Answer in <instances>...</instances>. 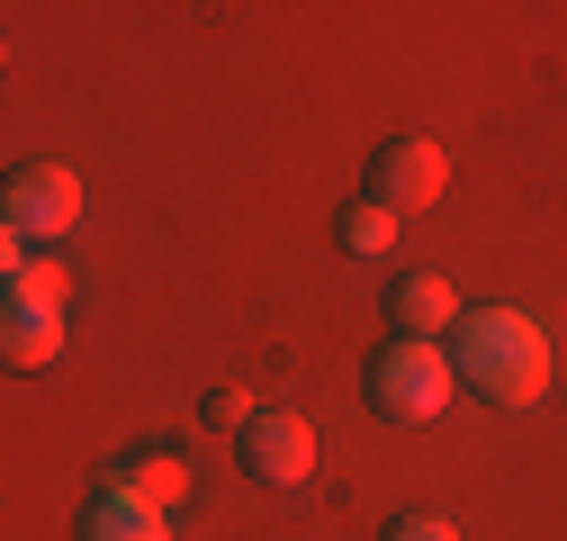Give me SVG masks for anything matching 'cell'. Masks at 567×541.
<instances>
[{"instance_id":"obj_1","label":"cell","mask_w":567,"mask_h":541,"mask_svg":"<svg viewBox=\"0 0 567 541\" xmlns=\"http://www.w3.org/2000/svg\"><path fill=\"white\" fill-rule=\"evenodd\" d=\"M451 370L486 406H532L549 388V334L523 307H468L460 334H451Z\"/></svg>"},{"instance_id":"obj_2","label":"cell","mask_w":567,"mask_h":541,"mask_svg":"<svg viewBox=\"0 0 567 541\" xmlns=\"http://www.w3.org/2000/svg\"><path fill=\"white\" fill-rule=\"evenodd\" d=\"M370 406L388 425H433L442 406L460 397V370H451V344H423V334H388L370 353Z\"/></svg>"},{"instance_id":"obj_3","label":"cell","mask_w":567,"mask_h":541,"mask_svg":"<svg viewBox=\"0 0 567 541\" xmlns=\"http://www.w3.org/2000/svg\"><path fill=\"white\" fill-rule=\"evenodd\" d=\"M73 226H82L73 163H19L10 190H0V270L28 253H54V235H73Z\"/></svg>"},{"instance_id":"obj_4","label":"cell","mask_w":567,"mask_h":541,"mask_svg":"<svg viewBox=\"0 0 567 541\" xmlns=\"http://www.w3.org/2000/svg\"><path fill=\"white\" fill-rule=\"evenodd\" d=\"M442 181H451V154L433 145V135H388V145L370 154V198H379V208H396V217L433 208Z\"/></svg>"},{"instance_id":"obj_5","label":"cell","mask_w":567,"mask_h":541,"mask_svg":"<svg viewBox=\"0 0 567 541\" xmlns=\"http://www.w3.org/2000/svg\"><path fill=\"white\" fill-rule=\"evenodd\" d=\"M244 469L261 488H298L316 469V425L298 416V406H261V416L244 425Z\"/></svg>"},{"instance_id":"obj_6","label":"cell","mask_w":567,"mask_h":541,"mask_svg":"<svg viewBox=\"0 0 567 541\" xmlns=\"http://www.w3.org/2000/svg\"><path fill=\"white\" fill-rule=\"evenodd\" d=\"M388 316H396V334H423V344H451L460 334V289L442 280V270H405V280L388 289Z\"/></svg>"},{"instance_id":"obj_7","label":"cell","mask_w":567,"mask_h":541,"mask_svg":"<svg viewBox=\"0 0 567 541\" xmlns=\"http://www.w3.org/2000/svg\"><path fill=\"white\" fill-rule=\"evenodd\" d=\"M0 307H10V316H45V325H63V307H73V270H63L54 253H28V262L0 270Z\"/></svg>"},{"instance_id":"obj_8","label":"cell","mask_w":567,"mask_h":541,"mask_svg":"<svg viewBox=\"0 0 567 541\" xmlns=\"http://www.w3.org/2000/svg\"><path fill=\"white\" fill-rule=\"evenodd\" d=\"M82 541H172V514L145 506V497H126V488H100L91 514H82Z\"/></svg>"},{"instance_id":"obj_9","label":"cell","mask_w":567,"mask_h":541,"mask_svg":"<svg viewBox=\"0 0 567 541\" xmlns=\"http://www.w3.org/2000/svg\"><path fill=\"white\" fill-rule=\"evenodd\" d=\"M100 488H126V497H145V506L172 514V506L189 497V469H181L172 451H126V460H109V479H100Z\"/></svg>"},{"instance_id":"obj_10","label":"cell","mask_w":567,"mask_h":541,"mask_svg":"<svg viewBox=\"0 0 567 541\" xmlns=\"http://www.w3.org/2000/svg\"><path fill=\"white\" fill-rule=\"evenodd\" d=\"M0 353H10V370H54V361H63V325L10 316V325H0Z\"/></svg>"},{"instance_id":"obj_11","label":"cell","mask_w":567,"mask_h":541,"mask_svg":"<svg viewBox=\"0 0 567 541\" xmlns=\"http://www.w3.org/2000/svg\"><path fill=\"white\" fill-rule=\"evenodd\" d=\"M396 208H379V198H361V208H342V253H361V262H379L388 244H396Z\"/></svg>"},{"instance_id":"obj_12","label":"cell","mask_w":567,"mask_h":541,"mask_svg":"<svg viewBox=\"0 0 567 541\" xmlns=\"http://www.w3.org/2000/svg\"><path fill=\"white\" fill-rule=\"evenodd\" d=\"M252 416H261V406H252L244 388H217V397H207V425H217V433H235V442H244V425H252Z\"/></svg>"},{"instance_id":"obj_13","label":"cell","mask_w":567,"mask_h":541,"mask_svg":"<svg viewBox=\"0 0 567 541\" xmlns=\"http://www.w3.org/2000/svg\"><path fill=\"white\" fill-rule=\"evenodd\" d=\"M388 541H460V532H451L442 514H396V523H388Z\"/></svg>"}]
</instances>
